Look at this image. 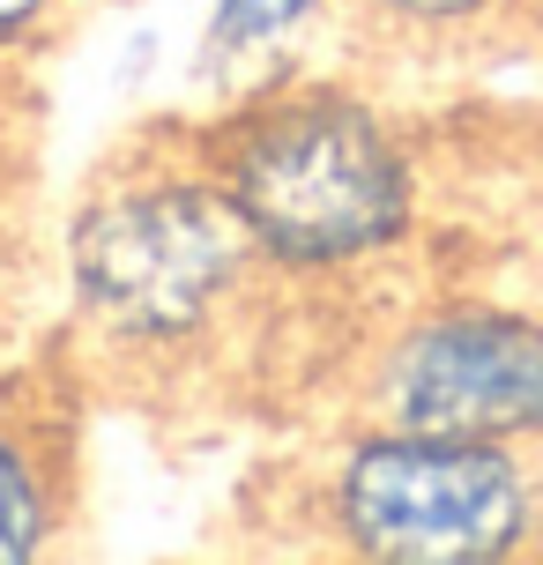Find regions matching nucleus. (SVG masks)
I'll return each instance as SVG.
<instances>
[{
	"mask_svg": "<svg viewBox=\"0 0 543 565\" xmlns=\"http://www.w3.org/2000/svg\"><path fill=\"white\" fill-rule=\"evenodd\" d=\"M216 186L246 216L260 254L290 268H343L387 254L409 231V164L395 135L350 97H290L246 119Z\"/></svg>",
	"mask_w": 543,
	"mask_h": 565,
	"instance_id": "f257e3e1",
	"label": "nucleus"
},
{
	"mask_svg": "<svg viewBox=\"0 0 543 565\" xmlns=\"http://www.w3.org/2000/svg\"><path fill=\"white\" fill-rule=\"evenodd\" d=\"M254 231L231 209L224 186L201 179H127L75 224V290L83 306L127 342H179L224 306Z\"/></svg>",
	"mask_w": 543,
	"mask_h": 565,
	"instance_id": "f03ea898",
	"label": "nucleus"
},
{
	"mask_svg": "<svg viewBox=\"0 0 543 565\" xmlns=\"http://www.w3.org/2000/svg\"><path fill=\"white\" fill-rule=\"evenodd\" d=\"M336 529L365 558H402V565L499 558L529 536V477L507 454V439L395 424L387 439H365L343 461Z\"/></svg>",
	"mask_w": 543,
	"mask_h": 565,
	"instance_id": "7ed1b4c3",
	"label": "nucleus"
},
{
	"mask_svg": "<svg viewBox=\"0 0 543 565\" xmlns=\"http://www.w3.org/2000/svg\"><path fill=\"white\" fill-rule=\"evenodd\" d=\"M387 409L409 431H543V328L514 312H439L387 358Z\"/></svg>",
	"mask_w": 543,
	"mask_h": 565,
	"instance_id": "20e7f679",
	"label": "nucleus"
},
{
	"mask_svg": "<svg viewBox=\"0 0 543 565\" xmlns=\"http://www.w3.org/2000/svg\"><path fill=\"white\" fill-rule=\"evenodd\" d=\"M320 0H216L209 15V60L216 67H246V60L276 53L284 38H298V23H313Z\"/></svg>",
	"mask_w": 543,
	"mask_h": 565,
	"instance_id": "39448f33",
	"label": "nucleus"
},
{
	"mask_svg": "<svg viewBox=\"0 0 543 565\" xmlns=\"http://www.w3.org/2000/svg\"><path fill=\"white\" fill-rule=\"evenodd\" d=\"M45 543V491L38 469L0 439V558H30Z\"/></svg>",
	"mask_w": 543,
	"mask_h": 565,
	"instance_id": "423d86ee",
	"label": "nucleus"
},
{
	"mask_svg": "<svg viewBox=\"0 0 543 565\" xmlns=\"http://www.w3.org/2000/svg\"><path fill=\"white\" fill-rule=\"evenodd\" d=\"M387 15H409V23H461V15H485L491 0H372Z\"/></svg>",
	"mask_w": 543,
	"mask_h": 565,
	"instance_id": "0eeeda50",
	"label": "nucleus"
},
{
	"mask_svg": "<svg viewBox=\"0 0 543 565\" xmlns=\"http://www.w3.org/2000/svg\"><path fill=\"white\" fill-rule=\"evenodd\" d=\"M45 8H53V0H0V45H8V38H23Z\"/></svg>",
	"mask_w": 543,
	"mask_h": 565,
	"instance_id": "6e6552de",
	"label": "nucleus"
}]
</instances>
